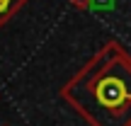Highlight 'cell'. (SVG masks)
Masks as SVG:
<instances>
[{
	"label": "cell",
	"instance_id": "cell-1",
	"mask_svg": "<svg viewBox=\"0 0 131 126\" xmlns=\"http://www.w3.org/2000/svg\"><path fill=\"white\" fill-rule=\"evenodd\" d=\"M61 97L88 126H131V53L107 41L61 87Z\"/></svg>",
	"mask_w": 131,
	"mask_h": 126
},
{
	"label": "cell",
	"instance_id": "cell-2",
	"mask_svg": "<svg viewBox=\"0 0 131 126\" xmlns=\"http://www.w3.org/2000/svg\"><path fill=\"white\" fill-rule=\"evenodd\" d=\"M24 3H27V0H0V29L24 7Z\"/></svg>",
	"mask_w": 131,
	"mask_h": 126
},
{
	"label": "cell",
	"instance_id": "cell-3",
	"mask_svg": "<svg viewBox=\"0 0 131 126\" xmlns=\"http://www.w3.org/2000/svg\"><path fill=\"white\" fill-rule=\"evenodd\" d=\"M73 7H78V10H88L90 5H92V0H68Z\"/></svg>",
	"mask_w": 131,
	"mask_h": 126
}]
</instances>
